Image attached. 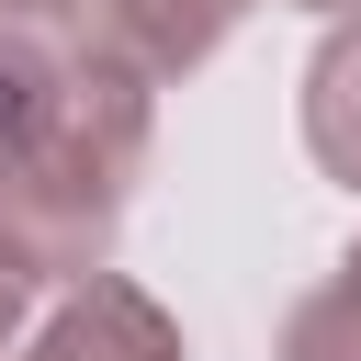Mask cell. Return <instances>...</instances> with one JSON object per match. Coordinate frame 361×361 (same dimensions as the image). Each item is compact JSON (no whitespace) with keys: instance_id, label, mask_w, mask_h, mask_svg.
Instances as JSON below:
<instances>
[{"instance_id":"obj_1","label":"cell","mask_w":361,"mask_h":361,"mask_svg":"<svg viewBox=\"0 0 361 361\" xmlns=\"http://www.w3.org/2000/svg\"><path fill=\"white\" fill-rule=\"evenodd\" d=\"M147 169V79L56 45L45 23H0V271L90 282L113 259V214Z\"/></svg>"},{"instance_id":"obj_2","label":"cell","mask_w":361,"mask_h":361,"mask_svg":"<svg viewBox=\"0 0 361 361\" xmlns=\"http://www.w3.org/2000/svg\"><path fill=\"white\" fill-rule=\"evenodd\" d=\"M56 11H68V45H90L135 79H180L237 34L248 0H56Z\"/></svg>"},{"instance_id":"obj_3","label":"cell","mask_w":361,"mask_h":361,"mask_svg":"<svg viewBox=\"0 0 361 361\" xmlns=\"http://www.w3.org/2000/svg\"><path fill=\"white\" fill-rule=\"evenodd\" d=\"M23 361H180V327L135 293V282H113V271H90L56 316H45V338L23 350Z\"/></svg>"},{"instance_id":"obj_4","label":"cell","mask_w":361,"mask_h":361,"mask_svg":"<svg viewBox=\"0 0 361 361\" xmlns=\"http://www.w3.org/2000/svg\"><path fill=\"white\" fill-rule=\"evenodd\" d=\"M305 147L327 158V180L361 192V23H338L327 56L305 68Z\"/></svg>"},{"instance_id":"obj_5","label":"cell","mask_w":361,"mask_h":361,"mask_svg":"<svg viewBox=\"0 0 361 361\" xmlns=\"http://www.w3.org/2000/svg\"><path fill=\"white\" fill-rule=\"evenodd\" d=\"M282 361H361V248L293 305V327H282Z\"/></svg>"},{"instance_id":"obj_6","label":"cell","mask_w":361,"mask_h":361,"mask_svg":"<svg viewBox=\"0 0 361 361\" xmlns=\"http://www.w3.org/2000/svg\"><path fill=\"white\" fill-rule=\"evenodd\" d=\"M11 327H23V282L0 271V338H11Z\"/></svg>"},{"instance_id":"obj_7","label":"cell","mask_w":361,"mask_h":361,"mask_svg":"<svg viewBox=\"0 0 361 361\" xmlns=\"http://www.w3.org/2000/svg\"><path fill=\"white\" fill-rule=\"evenodd\" d=\"M34 11H45V0H0V23H34Z\"/></svg>"},{"instance_id":"obj_8","label":"cell","mask_w":361,"mask_h":361,"mask_svg":"<svg viewBox=\"0 0 361 361\" xmlns=\"http://www.w3.org/2000/svg\"><path fill=\"white\" fill-rule=\"evenodd\" d=\"M316 11H361V0H316Z\"/></svg>"}]
</instances>
